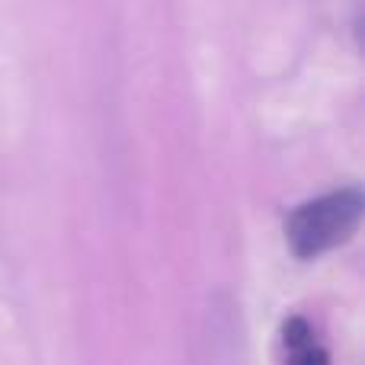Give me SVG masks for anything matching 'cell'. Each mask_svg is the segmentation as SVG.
<instances>
[{
    "instance_id": "obj_1",
    "label": "cell",
    "mask_w": 365,
    "mask_h": 365,
    "mask_svg": "<svg viewBox=\"0 0 365 365\" xmlns=\"http://www.w3.org/2000/svg\"><path fill=\"white\" fill-rule=\"evenodd\" d=\"M362 208L365 199L359 189H340V192H327L314 202H304L302 208L292 212L289 225H285L289 247L302 259L334 250L336 244H343L356 231Z\"/></svg>"
},
{
    "instance_id": "obj_2",
    "label": "cell",
    "mask_w": 365,
    "mask_h": 365,
    "mask_svg": "<svg viewBox=\"0 0 365 365\" xmlns=\"http://www.w3.org/2000/svg\"><path fill=\"white\" fill-rule=\"evenodd\" d=\"M282 340H285V365H330L327 362V353L314 343V334H311L308 321L302 317H292L282 330Z\"/></svg>"
}]
</instances>
